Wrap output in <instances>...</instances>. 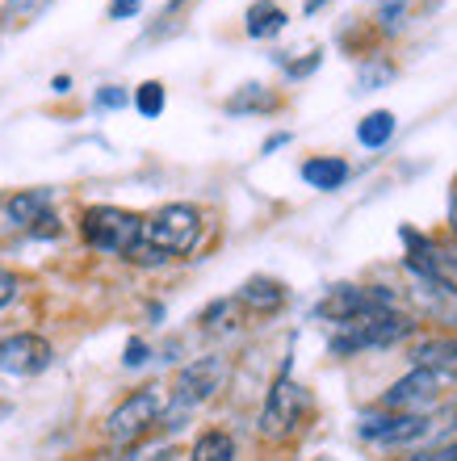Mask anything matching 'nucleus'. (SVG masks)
I'll return each instance as SVG.
<instances>
[{
    "mask_svg": "<svg viewBox=\"0 0 457 461\" xmlns=\"http://www.w3.org/2000/svg\"><path fill=\"white\" fill-rule=\"evenodd\" d=\"M302 415H306V390H302L289 374H281L273 382V390H269L265 411H260V437L286 440L289 432L302 424Z\"/></svg>",
    "mask_w": 457,
    "mask_h": 461,
    "instance_id": "obj_7",
    "label": "nucleus"
},
{
    "mask_svg": "<svg viewBox=\"0 0 457 461\" xmlns=\"http://www.w3.org/2000/svg\"><path fill=\"white\" fill-rule=\"evenodd\" d=\"M50 361H55V352H50V344L42 340V336H34V331L9 336V340L0 344V369H5V374L34 377V374H42Z\"/></svg>",
    "mask_w": 457,
    "mask_h": 461,
    "instance_id": "obj_11",
    "label": "nucleus"
},
{
    "mask_svg": "<svg viewBox=\"0 0 457 461\" xmlns=\"http://www.w3.org/2000/svg\"><path fill=\"white\" fill-rule=\"evenodd\" d=\"M122 361L131 365V369H134V365H143L147 361V344L143 340H131V344H126V357H122Z\"/></svg>",
    "mask_w": 457,
    "mask_h": 461,
    "instance_id": "obj_25",
    "label": "nucleus"
},
{
    "mask_svg": "<svg viewBox=\"0 0 457 461\" xmlns=\"http://www.w3.org/2000/svg\"><path fill=\"white\" fill-rule=\"evenodd\" d=\"M5 214L13 219V227H38V219L50 214V189H25V194H13L5 202Z\"/></svg>",
    "mask_w": 457,
    "mask_h": 461,
    "instance_id": "obj_13",
    "label": "nucleus"
},
{
    "mask_svg": "<svg viewBox=\"0 0 457 461\" xmlns=\"http://www.w3.org/2000/svg\"><path fill=\"white\" fill-rule=\"evenodd\" d=\"M302 181L311 185V189H324V194H332V189H340V185L349 181V164L336 156H319V159H306L302 164Z\"/></svg>",
    "mask_w": 457,
    "mask_h": 461,
    "instance_id": "obj_14",
    "label": "nucleus"
},
{
    "mask_svg": "<svg viewBox=\"0 0 457 461\" xmlns=\"http://www.w3.org/2000/svg\"><path fill=\"white\" fill-rule=\"evenodd\" d=\"M324 461H332V457H324Z\"/></svg>",
    "mask_w": 457,
    "mask_h": 461,
    "instance_id": "obj_29",
    "label": "nucleus"
},
{
    "mask_svg": "<svg viewBox=\"0 0 457 461\" xmlns=\"http://www.w3.org/2000/svg\"><path fill=\"white\" fill-rule=\"evenodd\" d=\"M227 382V361L223 357H197L193 365H185L177 377V394H172V411H189L197 402H206L210 394H218Z\"/></svg>",
    "mask_w": 457,
    "mask_h": 461,
    "instance_id": "obj_8",
    "label": "nucleus"
},
{
    "mask_svg": "<svg viewBox=\"0 0 457 461\" xmlns=\"http://www.w3.org/2000/svg\"><path fill=\"white\" fill-rule=\"evenodd\" d=\"M433 420L416 411H386V415H365L361 420V437L378 440V445H407V440L428 437Z\"/></svg>",
    "mask_w": 457,
    "mask_h": 461,
    "instance_id": "obj_10",
    "label": "nucleus"
},
{
    "mask_svg": "<svg viewBox=\"0 0 457 461\" xmlns=\"http://www.w3.org/2000/svg\"><path fill=\"white\" fill-rule=\"evenodd\" d=\"M403 243H407V268L420 273L424 281L441 285L445 294H457V248L441 240H428V235H416V230H403Z\"/></svg>",
    "mask_w": 457,
    "mask_h": 461,
    "instance_id": "obj_5",
    "label": "nucleus"
},
{
    "mask_svg": "<svg viewBox=\"0 0 457 461\" xmlns=\"http://www.w3.org/2000/svg\"><path fill=\"white\" fill-rule=\"evenodd\" d=\"M453 230H457V210H453Z\"/></svg>",
    "mask_w": 457,
    "mask_h": 461,
    "instance_id": "obj_27",
    "label": "nucleus"
},
{
    "mask_svg": "<svg viewBox=\"0 0 457 461\" xmlns=\"http://www.w3.org/2000/svg\"><path fill=\"white\" fill-rule=\"evenodd\" d=\"M96 105H101V110H122V105H126V93H122V88H101V93H96Z\"/></svg>",
    "mask_w": 457,
    "mask_h": 461,
    "instance_id": "obj_21",
    "label": "nucleus"
},
{
    "mask_svg": "<svg viewBox=\"0 0 457 461\" xmlns=\"http://www.w3.org/2000/svg\"><path fill=\"white\" fill-rule=\"evenodd\" d=\"M378 311H395V294L382 290V285H336L327 290V298L315 306L319 319H332V323H352L361 315H378Z\"/></svg>",
    "mask_w": 457,
    "mask_h": 461,
    "instance_id": "obj_6",
    "label": "nucleus"
},
{
    "mask_svg": "<svg viewBox=\"0 0 457 461\" xmlns=\"http://www.w3.org/2000/svg\"><path fill=\"white\" fill-rule=\"evenodd\" d=\"M76 461H80V457H76Z\"/></svg>",
    "mask_w": 457,
    "mask_h": 461,
    "instance_id": "obj_30",
    "label": "nucleus"
},
{
    "mask_svg": "<svg viewBox=\"0 0 457 461\" xmlns=\"http://www.w3.org/2000/svg\"><path fill=\"white\" fill-rule=\"evenodd\" d=\"M324 5H327V0H306V13H319Z\"/></svg>",
    "mask_w": 457,
    "mask_h": 461,
    "instance_id": "obj_26",
    "label": "nucleus"
},
{
    "mask_svg": "<svg viewBox=\"0 0 457 461\" xmlns=\"http://www.w3.org/2000/svg\"><path fill=\"white\" fill-rule=\"evenodd\" d=\"M240 303L252 306V311H260V315H269V311H277V306L286 303V285L273 281V277H252V281H243Z\"/></svg>",
    "mask_w": 457,
    "mask_h": 461,
    "instance_id": "obj_15",
    "label": "nucleus"
},
{
    "mask_svg": "<svg viewBox=\"0 0 457 461\" xmlns=\"http://www.w3.org/2000/svg\"><path fill=\"white\" fill-rule=\"evenodd\" d=\"M453 210H457V194H453Z\"/></svg>",
    "mask_w": 457,
    "mask_h": 461,
    "instance_id": "obj_28",
    "label": "nucleus"
},
{
    "mask_svg": "<svg viewBox=\"0 0 457 461\" xmlns=\"http://www.w3.org/2000/svg\"><path fill=\"white\" fill-rule=\"evenodd\" d=\"M411 331V319L398 315V311H378V315H361L352 323H340V331L332 336V352L336 357H352L361 348H382V344H395Z\"/></svg>",
    "mask_w": 457,
    "mask_h": 461,
    "instance_id": "obj_3",
    "label": "nucleus"
},
{
    "mask_svg": "<svg viewBox=\"0 0 457 461\" xmlns=\"http://www.w3.org/2000/svg\"><path fill=\"white\" fill-rule=\"evenodd\" d=\"M80 235L96 252H114L131 260V252L143 243V219L122 206H88L80 214Z\"/></svg>",
    "mask_w": 457,
    "mask_h": 461,
    "instance_id": "obj_2",
    "label": "nucleus"
},
{
    "mask_svg": "<svg viewBox=\"0 0 457 461\" xmlns=\"http://www.w3.org/2000/svg\"><path fill=\"white\" fill-rule=\"evenodd\" d=\"M357 139H361V147H386L390 139H395V113H390V110H373L370 118L357 126Z\"/></svg>",
    "mask_w": 457,
    "mask_h": 461,
    "instance_id": "obj_18",
    "label": "nucleus"
},
{
    "mask_svg": "<svg viewBox=\"0 0 457 461\" xmlns=\"http://www.w3.org/2000/svg\"><path fill=\"white\" fill-rule=\"evenodd\" d=\"M197 240H202V214H197V206L172 202V206H160L151 219H143V243L131 252V260L134 265H164L172 256L193 252Z\"/></svg>",
    "mask_w": 457,
    "mask_h": 461,
    "instance_id": "obj_1",
    "label": "nucleus"
},
{
    "mask_svg": "<svg viewBox=\"0 0 457 461\" xmlns=\"http://www.w3.org/2000/svg\"><path fill=\"white\" fill-rule=\"evenodd\" d=\"M449 382H453V377L436 374V369H411L407 377H398L395 386L382 394V411H416L420 415V407L441 399V390H445Z\"/></svg>",
    "mask_w": 457,
    "mask_h": 461,
    "instance_id": "obj_9",
    "label": "nucleus"
},
{
    "mask_svg": "<svg viewBox=\"0 0 457 461\" xmlns=\"http://www.w3.org/2000/svg\"><path fill=\"white\" fill-rule=\"evenodd\" d=\"M189 461H235V440L227 432H202V437L193 440V453Z\"/></svg>",
    "mask_w": 457,
    "mask_h": 461,
    "instance_id": "obj_17",
    "label": "nucleus"
},
{
    "mask_svg": "<svg viewBox=\"0 0 457 461\" xmlns=\"http://www.w3.org/2000/svg\"><path fill=\"white\" fill-rule=\"evenodd\" d=\"M17 298V277H13L9 268H0V306H9Z\"/></svg>",
    "mask_w": 457,
    "mask_h": 461,
    "instance_id": "obj_23",
    "label": "nucleus"
},
{
    "mask_svg": "<svg viewBox=\"0 0 457 461\" xmlns=\"http://www.w3.org/2000/svg\"><path fill=\"white\" fill-rule=\"evenodd\" d=\"M160 411H164V394H160V386L134 390V394H126V399L105 415V437L114 440V445H134L139 437L151 432V424L160 420Z\"/></svg>",
    "mask_w": 457,
    "mask_h": 461,
    "instance_id": "obj_4",
    "label": "nucleus"
},
{
    "mask_svg": "<svg viewBox=\"0 0 457 461\" xmlns=\"http://www.w3.org/2000/svg\"><path fill=\"white\" fill-rule=\"evenodd\" d=\"M134 110L143 113V118H160V113H164V85H156V80L139 85V93H134Z\"/></svg>",
    "mask_w": 457,
    "mask_h": 461,
    "instance_id": "obj_20",
    "label": "nucleus"
},
{
    "mask_svg": "<svg viewBox=\"0 0 457 461\" xmlns=\"http://www.w3.org/2000/svg\"><path fill=\"white\" fill-rule=\"evenodd\" d=\"M416 369H436L445 377H457V336H428L411 352Z\"/></svg>",
    "mask_w": 457,
    "mask_h": 461,
    "instance_id": "obj_12",
    "label": "nucleus"
},
{
    "mask_svg": "<svg viewBox=\"0 0 457 461\" xmlns=\"http://www.w3.org/2000/svg\"><path fill=\"white\" fill-rule=\"evenodd\" d=\"M403 461H457V445H441V449H424L416 457H403Z\"/></svg>",
    "mask_w": 457,
    "mask_h": 461,
    "instance_id": "obj_22",
    "label": "nucleus"
},
{
    "mask_svg": "<svg viewBox=\"0 0 457 461\" xmlns=\"http://www.w3.org/2000/svg\"><path fill=\"white\" fill-rule=\"evenodd\" d=\"M277 101L265 93V85H243L235 97L227 101V110L231 113H248V110H273Z\"/></svg>",
    "mask_w": 457,
    "mask_h": 461,
    "instance_id": "obj_19",
    "label": "nucleus"
},
{
    "mask_svg": "<svg viewBox=\"0 0 457 461\" xmlns=\"http://www.w3.org/2000/svg\"><path fill=\"white\" fill-rule=\"evenodd\" d=\"M139 5H143V0H114V5H109V17H114V22L134 17V13H139Z\"/></svg>",
    "mask_w": 457,
    "mask_h": 461,
    "instance_id": "obj_24",
    "label": "nucleus"
},
{
    "mask_svg": "<svg viewBox=\"0 0 457 461\" xmlns=\"http://www.w3.org/2000/svg\"><path fill=\"white\" fill-rule=\"evenodd\" d=\"M286 30V9L273 5V0H256L248 9V34L252 38H273Z\"/></svg>",
    "mask_w": 457,
    "mask_h": 461,
    "instance_id": "obj_16",
    "label": "nucleus"
}]
</instances>
